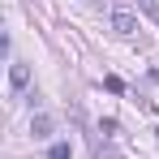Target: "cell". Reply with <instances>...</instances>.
<instances>
[{
  "label": "cell",
  "instance_id": "cell-7",
  "mask_svg": "<svg viewBox=\"0 0 159 159\" xmlns=\"http://www.w3.org/2000/svg\"><path fill=\"white\" fill-rule=\"evenodd\" d=\"M95 159H120V155H116L112 146H99V151H95Z\"/></svg>",
  "mask_w": 159,
  "mask_h": 159
},
{
  "label": "cell",
  "instance_id": "cell-6",
  "mask_svg": "<svg viewBox=\"0 0 159 159\" xmlns=\"http://www.w3.org/2000/svg\"><path fill=\"white\" fill-rule=\"evenodd\" d=\"M48 159H69V142H56L52 151H48Z\"/></svg>",
  "mask_w": 159,
  "mask_h": 159
},
{
  "label": "cell",
  "instance_id": "cell-3",
  "mask_svg": "<svg viewBox=\"0 0 159 159\" xmlns=\"http://www.w3.org/2000/svg\"><path fill=\"white\" fill-rule=\"evenodd\" d=\"M30 133H34V138H48V133H52V116H43V112H39V116L30 120Z\"/></svg>",
  "mask_w": 159,
  "mask_h": 159
},
{
  "label": "cell",
  "instance_id": "cell-4",
  "mask_svg": "<svg viewBox=\"0 0 159 159\" xmlns=\"http://www.w3.org/2000/svg\"><path fill=\"white\" fill-rule=\"evenodd\" d=\"M133 4H138V9H142V13H146V17L159 26V0H133Z\"/></svg>",
  "mask_w": 159,
  "mask_h": 159
},
{
  "label": "cell",
  "instance_id": "cell-5",
  "mask_svg": "<svg viewBox=\"0 0 159 159\" xmlns=\"http://www.w3.org/2000/svg\"><path fill=\"white\" fill-rule=\"evenodd\" d=\"M103 90H112V95H120V90H125V82L116 78V73H107V78H103Z\"/></svg>",
  "mask_w": 159,
  "mask_h": 159
},
{
  "label": "cell",
  "instance_id": "cell-1",
  "mask_svg": "<svg viewBox=\"0 0 159 159\" xmlns=\"http://www.w3.org/2000/svg\"><path fill=\"white\" fill-rule=\"evenodd\" d=\"M30 86V73H26V65H13L9 69V95L13 99H22V90Z\"/></svg>",
  "mask_w": 159,
  "mask_h": 159
},
{
  "label": "cell",
  "instance_id": "cell-2",
  "mask_svg": "<svg viewBox=\"0 0 159 159\" xmlns=\"http://www.w3.org/2000/svg\"><path fill=\"white\" fill-rule=\"evenodd\" d=\"M112 30H116L120 39H133V34H138V17H129V13L116 9V13H112Z\"/></svg>",
  "mask_w": 159,
  "mask_h": 159
}]
</instances>
